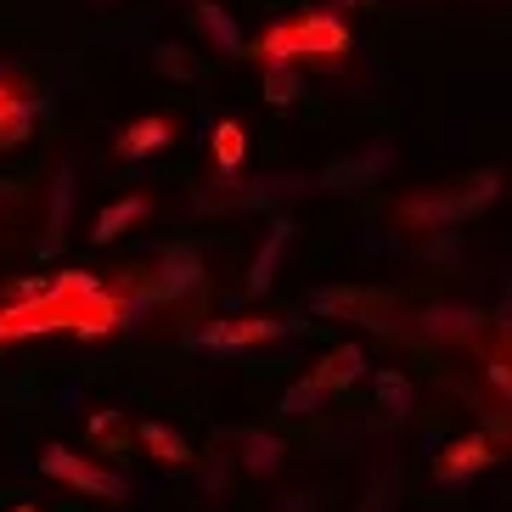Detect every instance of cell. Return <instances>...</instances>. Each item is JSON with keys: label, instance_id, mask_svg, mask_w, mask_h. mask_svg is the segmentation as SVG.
<instances>
[{"label": "cell", "instance_id": "obj_1", "mask_svg": "<svg viewBox=\"0 0 512 512\" xmlns=\"http://www.w3.org/2000/svg\"><path fill=\"white\" fill-rule=\"evenodd\" d=\"M349 51V29L338 12H310V17H287V23H276V29L259 34L254 57L265 62V68H304V62H321V68H332V62H344Z\"/></svg>", "mask_w": 512, "mask_h": 512}, {"label": "cell", "instance_id": "obj_2", "mask_svg": "<svg viewBox=\"0 0 512 512\" xmlns=\"http://www.w3.org/2000/svg\"><path fill=\"white\" fill-rule=\"evenodd\" d=\"M496 192H501V175H473L462 192H422V197H406V203H400V220L445 231V226H456V220H467V214H479L484 203H496Z\"/></svg>", "mask_w": 512, "mask_h": 512}, {"label": "cell", "instance_id": "obj_3", "mask_svg": "<svg viewBox=\"0 0 512 512\" xmlns=\"http://www.w3.org/2000/svg\"><path fill=\"white\" fill-rule=\"evenodd\" d=\"M40 467H46L51 479L74 484V490H85V496H96V501H130V479H119L113 467H96V462H85V456H74L68 445H46V451H40Z\"/></svg>", "mask_w": 512, "mask_h": 512}, {"label": "cell", "instance_id": "obj_4", "mask_svg": "<svg viewBox=\"0 0 512 512\" xmlns=\"http://www.w3.org/2000/svg\"><path fill=\"white\" fill-rule=\"evenodd\" d=\"M197 287H203V259H197V248H186V242H175L158 265H152V282H147V299H192Z\"/></svg>", "mask_w": 512, "mask_h": 512}, {"label": "cell", "instance_id": "obj_5", "mask_svg": "<svg viewBox=\"0 0 512 512\" xmlns=\"http://www.w3.org/2000/svg\"><path fill=\"white\" fill-rule=\"evenodd\" d=\"M287 338V321H271V316H242V321H209L197 327V344L203 349H248V344H276Z\"/></svg>", "mask_w": 512, "mask_h": 512}, {"label": "cell", "instance_id": "obj_6", "mask_svg": "<svg viewBox=\"0 0 512 512\" xmlns=\"http://www.w3.org/2000/svg\"><path fill=\"white\" fill-rule=\"evenodd\" d=\"M490 456H496L490 434H467V439H456V445H445V456L434 462V479L439 484H462V479H473L479 467H490Z\"/></svg>", "mask_w": 512, "mask_h": 512}, {"label": "cell", "instance_id": "obj_7", "mask_svg": "<svg viewBox=\"0 0 512 512\" xmlns=\"http://www.w3.org/2000/svg\"><path fill=\"white\" fill-rule=\"evenodd\" d=\"M355 377H366V349L361 344H338L321 366H310V389L316 394H338V389H355Z\"/></svg>", "mask_w": 512, "mask_h": 512}, {"label": "cell", "instance_id": "obj_8", "mask_svg": "<svg viewBox=\"0 0 512 512\" xmlns=\"http://www.w3.org/2000/svg\"><path fill=\"white\" fill-rule=\"evenodd\" d=\"M169 141H175V124H169L164 113H147V119L124 124L113 152H119V158H152V152H164Z\"/></svg>", "mask_w": 512, "mask_h": 512}, {"label": "cell", "instance_id": "obj_9", "mask_svg": "<svg viewBox=\"0 0 512 512\" xmlns=\"http://www.w3.org/2000/svg\"><path fill=\"white\" fill-rule=\"evenodd\" d=\"M147 214H152V197L130 192V197H119V203H107V209L96 214V231H91V237H96V242H113V237H124V231L136 226V220H147Z\"/></svg>", "mask_w": 512, "mask_h": 512}, {"label": "cell", "instance_id": "obj_10", "mask_svg": "<svg viewBox=\"0 0 512 512\" xmlns=\"http://www.w3.org/2000/svg\"><path fill=\"white\" fill-rule=\"evenodd\" d=\"M68 209H74V164L57 169L51 181V214H46V254H57L62 237H68Z\"/></svg>", "mask_w": 512, "mask_h": 512}, {"label": "cell", "instance_id": "obj_11", "mask_svg": "<svg viewBox=\"0 0 512 512\" xmlns=\"http://www.w3.org/2000/svg\"><path fill=\"white\" fill-rule=\"evenodd\" d=\"M287 237H293V226H287V220H276V226L265 231V248H259V254H254V265H248V293H265V287L276 282V265H282Z\"/></svg>", "mask_w": 512, "mask_h": 512}, {"label": "cell", "instance_id": "obj_12", "mask_svg": "<svg viewBox=\"0 0 512 512\" xmlns=\"http://www.w3.org/2000/svg\"><path fill=\"white\" fill-rule=\"evenodd\" d=\"M141 445L152 451V462H164V467H186V462H192V445H186L169 422H141Z\"/></svg>", "mask_w": 512, "mask_h": 512}, {"label": "cell", "instance_id": "obj_13", "mask_svg": "<svg viewBox=\"0 0 512 512\" xmlns=\"http://www.w3.org/2000/svg\"><path fill=\"white\" fill-rule=\"evenodd\" d=\"M479 310H428V321H422V332L428 338H445V344H462V338H479Z\"/></svg>", "mask_w": 512, "mask_h": 512}, {"label": "cell", "instance_id": "obj_14", "mask_svg": "<svg viewBox=\"0 0 512 512\" xmlns=\"http://www.w3.org/2000/svg\"><path fill=\"white\" fill-rule=\"evenodd\" d=\"M209 147H214V164L226 169V175H237L242 158H248V130H242L237 119H220L214 124V136H209Z\"/></svg>", "mask_w": 512, "mask_h": 512}, {"label": "cell", "instance_id": "obj_15", "mask_svg": "<svg viewBox=\"0 0 512 512\" xmlns=\"http://www.w3.org/2000/svg\"><path fill=\"white\" fill-rule=\"evenodd\" d=\"M197 23H203V34H209L226 57H237V51H242V29L231 23V12H220V6H214V0H197Z\"/></svg>", "mask_w": 512, "mask_h": 512}, {"label": "cell", "instance_id": "obj_16", "mask_svg": "<svg viewBox=\"0 0 512 512\" xmlns=\"http://www.w3.org/2000/svg\"><path fill=\"white\" fill-rule=\"evenodd\" d=\"M242 445V467H248V473H276V467H282V439L276 434H242L237 439Z\"/></svg>", "mask_w": 512, "mask_h": 512}, {"label": "cell", "instance_id": "obj_17", "mask_svg": "<svg viewBox=\"0 0 512 512\" xmlns=\"http://www.w3.org/2000/svg\"><path fill=\"white\" fill-rule=\"evenodd\" d=\"M29 130H34V96H23V102H12L6 113H0V152L23 147Z\"/></svg>", "mask_w": 512, "mask_h": 512}, {"label": "cell", "instance_id": "obj_18", "mask_svg": "<svg viewBox=\"0 0 512 512\" xmlns=\"http://www.w3.org/2000/svg\"><path fill=\"white\" fill-rule=\"evenodd\" d=\"M91 439L102 445V451L130 445V422H124V411H96V417H91Z\"/></svg>", "mask_w": 512, "mask_h": 512}, {"label": "cell", "instance_id": "obj_19", "mask_svg": "<svg viewBox=\"0 0 512 512\" xmlns=\"http://www.w3.org/2000/svg\"><path fill=\"white\" fill-rule=\"evenodd\" d=\"M299 91H304L299 68H265V102L287 107V102H299Z\"/></svg>", "mask_w": 512, "mask_h": 512}, {"label": "cell", "instance_id": "obj_20", "mask_svg": "<svg viewBox=\"0 0 512 512\" xmlns=\"http://www.w3.org/2000/svg\"><path fill=\"white\" fill-rule=\"evenodd\" d=\"M377 400H383L389 417H406L411 411V383L400 372H377Z\"/></svg>", "mask_w": 512, "mask_h": 512}, {"label": "cell", "instance_id": "obj_21", "mask_svg": "<svg viewBox=\"0 0 512 512\" xmlns=\"http://www.w3.org/2000/svg\"><path fill=\"white\" fill-rule=\"evenodd\" d=\"M321 400H327V394H316L310 383H293V389L282 394V417H310V411H321Z\"/></svg>", "mask_w": 512, "mask_h": 512}, {"label": "cell", "instance_id": "obj_22", "mask_svg": "<svg viewBox=\"0 0 512 512\" xmlns=\"http://www.w3.org/2000/svg\"><path fill=\"white\" fill-rule=\"evenodd\" d=\"M23 96H29V79L17 74V68H0V113L12 102H23Z\"/></svg>", "mask_w": 512, "mask_h": 512}, {"label": "cell", "instance_id": "obj_23", "mask_svg": "<svg viewBox=\"0 0 512 512\" xmlns=\"http://www.w3.org/2000/svg\"><path fill=\"white\" fill-rule=\"evenodd\" d=\"M152 62H158L164 74H175V79H186V74H192V62H186L175 46H158V57H152Z\"/></svg>", "mask_w": 512, "mask_h": 512}, {"label": "cell", "instance_id": "obj_24", "mask_svg": "<svg viewBox=\"0 0 512 512\" xmlns=\"http://www.w3.org/2000/svg\"><path fill=\"white\" fill-rule=\"evenodd\" d=\"M490 383H496V389H501V394H507V389H512V377H507V366H501V361H496V366H490Z\"/></svg>", "mask_w": 512, "mask_h": 512}, {"label": "cell", "instance_id": "obj_25", "mask_svg": "<svg viewBox=\"0 0 512 512\" xmlns=\"http://www.w3.org/2000/svg\"><path fill=\"white\" fill-rule=\"evenodd\" d=\"M12 203H17V186H6V181H0V209H12Z\"/></svg>", "mask_w": 512, "mask_h": 512}, {"label": "cell", "instance_id": "obj_26", "mask_svg": "<svg viewBox=\"0 0 512 512\" xmlns=\"http://www.w3.org/2000/svg\"><path fill=\"white\" fill-rule=\"evenodd\" d=\"M12 512H40V507H29V501H23V507H12Z\"/></svg>", "mask_w": 512, "mask_h": 512}, {"label": "cell", "instance_id": "obj_27", "mask_svg": "<svg viewBox=\"0 0 512 512\" xmlns=\"http://www.w3.org/2000/svg\"><path fill=\"white\" fill-rule=\"evenodd\" d=\"M192 6H197V0H192Z\"/></svg>", "mask_w": 512, "mask_h": 512}]
</instances>
